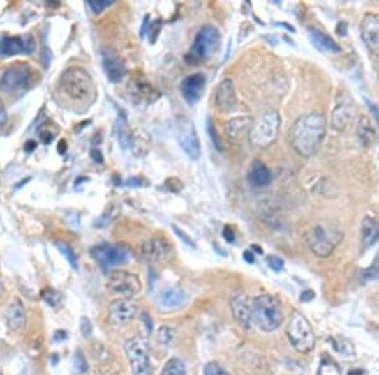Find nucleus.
Returning a JSON list of instances; mask_svg holds the SVG:
<instances>
[{
    "label": "nucleus",
    "mask_w": 379,
    "mask_h": 375,
    "mask_svg": "<svg viewBox=\"0 0 379 375\" xmlns=\"http://www.w3.org/2000/svg\"><path fill=\"white\" fill-rule=\"evenodd\" d=\"M325 135V116L309 113L295 121L291 129V146L299 155L309 158L319 151Z\"/></svg>",
    "instance_id": "nucleus-1"
},
{
    "label": "nucleus",
    "mask_w": 379,
    "mask_h": 375,
    "mask_svg": "<svg viewBox=\"0 0 379 375\" xmlns=\"http://www.w3.org/2000/svg\"><path fill=\"white\" fill-rule=\"evenodd\" d=\"M360 36L366 48L379 56V14L366 13L360 22Z\"/></svg>",
    "instance_id": "nucleus-16"
},
{
    "label": "nucleus",
    "mask_w": 379,
    "mask_h": 375,
    "mask_svg": "<svg viewBox=\"0 0 379 375\" xmlns=\"http://www.w3.org/2000/svg\"><path fill=\"white\" fill-rule=\"evenodd\" d=\"M223 235H224V238H225L228 243H234V240H235V234H234L233 229L230 228V227L224 228Z\"/></svg>",
    "instance_id": "nucleus-42"
},
{
    "label": "nucleus",
    "mask_w": 379,
    "mask_h": 375,
    "mask_svg": "<svg viewBox=\"0 0 379 375\" xmlns=\"http://www.w3.org/2000/svg\"><path fill=\"white\" fill-rule=\"evenodd\" d=\"M142 254L144 259L156 264H166L174 257V249L171 243L165 238H154L146 241L142 247Z\"/></svg>",
    "instance_id": "nucleus-14"
},
{
    "label": "nucleus",
    "mask_w": 379,
    "mask_h": 375,
    "mask_svg": "<svg viewBox=\"0 0 379 375\" xmlns=\"http://www.w3.org/2000/svg\"><path fill=\"white\" fill-rule=\"evenodd\" d=\"M107 287L121 298H132L133 296L138 295L142 289L140 278L133 273L126 270H117L109 277Z\"/></svg>",
    "instance_id": "nucleus-11"
},
{
    "label": "nucleus",
    "mask_w": 379,
    "mask_h": 375,
    "mask_svg": "<svg viewBox=\"0 0 379 375\" xmlns=\"http://www.w3.org/2000/svg\"><path fill=\"white\" fill-rule=\"evenodd\" d=\"M6 320H7L8 328L12 331H20L26 326L27 316L23 303L20 300H15L10 306L8 307L6 312Z\"/></svg>",
    "instance_id": "nucleus-24"
},
{
    "label": "nucleus",
    "mask_w": 379,
    "mask_h": 375,
    "mask_svg": "<svg viewBox=\"0 0 379 375\" xmlns=\"http://www.w3.org/2000/svg\"><path fill=\"white\" fill-rule=\"evenodd\" d=\"M280 125L278 112L274 109H267L257 121H253L249 130V139L257 147H268L276 139Z\"/></svg>",
    "instance_id": "nucleus-4"
},
{
    "label": "nucleus",
    "mask_w": 379,
    "mask_h": 375,
    "mask_svg": "<svg viewBox=\"0 0 379 375\" xmlns=\"http://www.w3.org/2000/svg\"><path fill=\"white\" fill-rule=\"evenodd\" d=\"M207 85V79L202 74L187 76L181 84V93L188 104H195L202 98Z\"/></svg>",
    "instance_id": "nucleus-20"
},
{
    "label": "nucleus",
    "mask_w": 379,
    "mask_h": 375,
    "mask_svg": "<svg viewBox=\"0 0 379 375\" xmlns=\"http://www.w3.org/2000/svg\"><path fill=\"white\" fill-rule=\"evenodd\" d=\"M138 315V306L131 298H119L109 306V320L115 325L132 321Z\"/></svg>",
    "instance_id": "nucleus-18"
},
{
    "label": "nucleus",
    "mask_w": 379,
    "mask_h": 375,
    "mask_svg": "<svg viewBox=\"0 0 379 375\" xmlns=\"http://www.w3.org/2000/svg\"><path fill=\"white\" fill-rule=\"evenodd\" d=\"M6 119H7V116H6V112H4V109H3V107H0V124H1L3 121H6Z\"/></svg>",
    "instance_id": "nucleus-48"
},
{
    "label": "nucleus",
    "mask_w": 379,
    "mask_h": 375,
    "mask_svg": "<svg viewBox=\"0 0 379 375\" xmlns=\"http://www.w3.org/2000/svg\"><path fill=\"white\" fill-rule=\"evenodd\" d=\"M90 253L104 270L121 266L129 259V252L126 248L113 244L95 245L90 249Z\"/></svg>",
    "instance_id": "nucleus-10"
},
{
    "label": "nucleus",
    "mask_w": 379,
    "mask_h": 375,
    "mask_svg": "<svg viewBox=\"0 0 379 375\" xmlns=\"http://www.w3.org/2000/svg\"><path fill=\"white\" fill-rule=\"evenodd\" d=\"M81 334H82V336L85 337V339H87V337H90V335H91V332H93V326H91V322H90V320L87 319V317H82L81 319Z\"/></svg>",
    "instance_id": "nucleus-39"
},
{
    "label": "nucleus",
    "mask_w": 379,
    "mask_h": 375,
    "mask_svg": "<svg viewBox=\"0 0 379 375\" xmlns=\"http://www.w3.org/2000/svg\"><path fill=\"white\" fill-rule=\"evenodd\" d=\"M112 4H113L112 0H90V1H87V6L95 14L101 13L105 8L110 7Z\"/></svg>",
    "instance_id": "nucleus-35"
},
{
    "label": "nucleus",
    "mask_w": 379,
    "mask_h": 375,
    "mask_svg": "<svg viewBox=\"0 0 379 375\" xmlns=\"http://www.w3.org/2000/svg\"><path fill=\"white\" fill-rule=\"evenodd\" d=\"M34 49H36V40L31 34L0 37V57L31 54H34Z\"/></svg>",
    "instance_id": "nucleus-13"
},
{
    "label": "nucleus",
    "mask_w": 379,
    "mask_h": 375,
    "mask_svg": "<svg viewBox=\"0 0 379 375\" xmlns=\"http://www.w3.org/2000/svg\"><path fill=\"white\" fill-rule=\"evenodd\" d=\"M73 364H75V369H76V372H79V373H85L87 370V360H85V356L82 355V351H80V350H77L76 351V355H75V362H73Z\"/></svg>",
    "instance_id": "nucleus-36"
},
{
    "label": "nucleus",
    "mask_w": 379,
    "mask_h": 375,
    "mask_svg": "<svg viewBox=\"0 0 379 375\" xmlns=\"http://www.w3.org/2000/svg\"><path fill=\"white\" fill-rule=\"evenodd\" d=\"M3 295H4V287H3V284L0 283V300H1Z\"/></svg>",
    "instance_id": "nucleus-50"
},
{
    "label": "nucleus",
    "mask_w": 379,
    "mask_h": 375,
    "mask_svg": "<svg viewBox=\"0 0 379 375\" xmlns=\"http://www.w3.org/2000/svg\"><path fill=\"white\" fill-rule=\"evenodd\" d=\"M126 353L133 375H152V364L147 342L140 336H134L126 342Z\"/></svg>",
    "instance_id": "nucleus-9"
},
{
    "label": "nucleus",
    "mask_w": 379,
    "mask_h": 375,
    "mask_svg": "<svg viewBox=\"0 0 379 375\" xmlns=\"http://www.w3.org/2000/svg\"><path fill=\"white\" fill-rule=\"evenodd\" d=\"M161 375H187L186 367L184 362H181L180 359L173 358L165 364V367L161 372Z\"/></svg>",
    "instance_id": "nucleus-29"
},
{
    "label": "nucleus",
    "mask_w": 379,
    "mask_h": 375,
    "mask_svg": "<svg viewBox=\"0 0 379 375\" xmlns=\"http://www.w3.org/2000/svg\"><path fill=\"white\" fill-rule=\"evenodd\" d=\"M161 307L166 309H174L179 308L186 302V295L180 289H166L160 296Z\"/></svg>",
    "instance_id": "nucleus-26"
},
{
    "label": "nucleus",
    "mask_w": 379,
    "mask_h": 375,
    "mask_svg": "<svg viewBox=\"0 0 379 375\" xmlns=\"http://www.w3.org/2000/svg\"><path fill=\"white\" fill-rule=\"evenodd\" d=\"M142 319L146 322L147 330L151 332L152 331V321H151V319L147 316V314H142Z\"/></svg>",
    "instance_id": "nucleus-45"
},
{
    "label": "nucleus",
    "mask_w": 379,
    "mask_h": 375,
    "mask_svg": "<svg viewBox=\"0 0 379 375\" xmlns=\"http://www.w3.org/2000/svg\"><path fill=\"white\" fill-rule=\"evenodd\" d=\"M362 244L364 249L373 247L379 240V225L372 217H364L362 222Z\"/></svg>",
    "instance_id": "nucleus-27"
},
{
    "label": "nucleus",
    "mask_w": 379,
    "mask_h": 375,
    "mask_svg": "<svg viewBox=\"0 0 379 375\" xmlns=\"http://www.w3.org/2000/svg\"><path fill=\"white\" fill-rule=\"evenodd\" d=\"M34 77L32 68L27 63H15L8 68L0 77V91L18 94L27 89Z\"/></svg>",
    "instance_id": "nucleus-8"
},
{
    "label": "nucleus",
    "mask_w": 379,
    "mask_h": 375,
    "mask_svg": "<svg viewBox=\"0 0 379 375\" xmlns=\"http://www.w3.org/2000/svg\"><path fill=\"white\" fill-rule=\"evenodd\" d=\"M101 61L107 79L113 84H118L124 79L126 75V62L113 48L104 47L101 49Z\"/></svg>",
    "instance_id": "nucleus-15"
},
{
    "label": "nucleus",
    "mask_w": 379,
    "mask_h": 375,
    "mask_svg": "<svg viewBox=\"0 0 379 375\" xmlns=\"http://www.w3.org/2000/svg\"><path fill=\"white\" fill-rule=\"evenodd\" d=\"M118 137H119L121 146L129 143V135H128V125H126V119L124 115L121 114V118L118 119Z\"/></svg>",
    "instance_id": "nucleus-34"
},
{
    "label": "nucleus",
    "mask_w": 379,
    "mask_h": 375,
    "mask_svg": "<svg viewBox=\"0 0 379 375\" xmlns=\"http://www.w3.org/2000/svg\"><path fill=\"white\" fill-rule=\"evenodd\" d=\"M313 297H315V293H313V291H305L299 297V300L302 302H309L311 301Z\"/></svg>",
    "instance_id": "nucleus-43"
},
{
    "label": "nucleus",
    "mask_w": 379,
    "mask_h": 375,
    "mask_svg": "<svg viewBox=\"0 0 379 375\" xmlns=\"http://www.w3.org/2000/svg\"><path fill=\"white\" fill-rule=\"evenodd\" d=\"M252 317L258 328L271 332L280 328L283 322V311L276 297L260 295L252 302Z\"/></svg>",
    "instance_id": "nucleus-3"
},
{
    "label": "nucleus",
    "mask_w": 379,
    "mask_h": 375,
    "mask_svg": "<svg viewBox=\"0 0 379 375\" xmlns=\"http://www.w3.org/2000/svg\"><path fill=\"white\" fill-rule=\"evenodd\" d=\"M204 375H211V372H210V369H209V367L207 365V368H205V372H204Z\"/></svg>",
    "instance_id": "nucleus-51"
},
{
    "label": "nucleus",
    "mask_w": 379,
    "mask_h": 375,
    "mask_svg": "<svg viewBox=\"0 0 379 375\" xmlns=\"http://www.w3.org/2000/svg\"><path fill=\"white\" fill-rule=\"evenodd\" d=\"M207 367H209V369H210V372H211V375H230L228 372H225L224 369L220 368L219 365L218 364H215V362H210V364H207Z\"/></svg>",
    "instance_id": "nucleus-41"
},
{
    "label": "nucleus",
    "mask_w": 379,
    "mask_h": 375,
    "mask_svg": "<svg viewBox=\"0 0 379 375\" xmlns=\"http://www.w3.org/2000/svg\"><path fill=\"white\" fill-rule=\"evenodd\" d=\"M219 45V31L214 26H204L195 37L193 47L190 49V59L196 62L207 61L218 51Z\"/></svg>",
    "instance_id": "nucleus-7"
},
{
    "label": "nucleus",
    "mask_w": 379,
    "mask_h": 375,
    "mask_svg": "<svg viewBox=\"0 0 379 375\" xmlns=\"http://www.w3.org/2000/svg\"><path fill=\"white\" fill-rule=\"evenodd\" d=\"M252 118L249 116H238L226 121L225 133L230 139H240L246 133H249L252 127Z\"/></svg>",
    "instance_id": "nucleus-25"
},
{
    "label": "nucleus",
    "mask_w": 379,
    "mask_h": 375,
    "mask_svg": "<svg viewBox=\"0 0 379 375\" xmlns=\"http://www.w3.org/2000/svg\"><path fill=\"white\" fill-rule=\"evenodd\" d=\"M230 308H232L235 321L238 322L241 328L246 330L251 328L252 305H249L246 296L240 292L234 293L230 298Z\"/></svg>",
    "instance_id": "nucleus-21"
},
{
    "label": "nucleus",
    "mask_w": 379,
    "mask_h": 375,
    "mask_svg": "<svg viewBox=\"0 0 379 375\" xmlns=\"http://www.w3.org/2000/svg\"><path fill=\"white\" fill-rule=\"evenodd\" d=\"M355 115H357V107L352 96L345 91L340 93L336 98V102L332 114L333 127L339 132H344L350 127V124L355 119Z\"/></svg>",
    "instance_id": "nucleus-12"
},
{
    "label": "nucleus",
    "mask_w": 379,
    "mask_h": 375,
    "mask_svg": "<svg viewBox=\"0 0 379 375\" xmlns=\"http://www.w3.org/2000/svg\"><path fill=\"white\" fill-rule=\"evenodd\" d=\"M369 107H371V110H372L373 115L376 116V119H377V121H378L379 124V109L378 107H376V105H373V104H369Z\"/></svg>",
    "instance_id": "nucleus-47"
},
{
    "label": "nucleus",
    "mask_w": 379,
    "mask_h": 375,
    "mask_svg": "<svg viewBox=\"0 0 379 375\" xmlns=\"http://www.w3.org/2000/svg\"><path fill=\"white\" fill-rule=\"evenodd\" d=\"M305 239L313 254L320 258H327L333 254L334 249L343 239V234L336 229L320 224L307 231Z\"/></svg>",
    "instance_id": "nucleus-5"
},
{
    "label": "nucleus",
    "mask_w": 379,
    "mask_h": 375,
    "mask_svg": "<svg viewBox=\"0 0 379 375\" xmlns=\"http://www.w3.org/2000/svg\"><path fill=\"white\" fill-rule=\"evenodd\" d=\"M357 135L359 138L362 146H364V147L372 146L376 133H374L371 121L366 116L360 118L359 123L357 125Z\"/></svg>",
    "instance_id": "nucleus-28"
},
{
    "label": "nucleus",
    "mask_w": 379,
    "mask_h": 375,
    "mask_svg": "<svg viewBox=\"0 0 379 375\" xmlns=\"http://www.w3.org/2000/svg\"><path fill=\"white\" fill-rule=\"evenodd\" d=\"M174 336H176V332H174V330H173L172 328L162 326V328H160V330H158L157 339H158V342H160L162 345L167 346V345H170V344L173 342Z\"/></svg>",
    "instance_id": "nucleus-31"
},
{
    "label": "nucleus",
    "mask_w": 379,
    "mask_h": 375,
    "mask_svg": "<svg viewBox=\"0 0 379 375\" xmlns=\"http://www.w3.org/2000/svg\"><path fill=\"white\" fill-rule=\"evenodd\" d=\"M243 257H244V259H246V263H249V264L254 263V253L251 252V250H246V252H244V254H243Z\"/></svg>",
    "instance_id": "nucleus-44"
},
{
    "label": "nucleus",
    "mask_w": 379,
    "mask_h": 375,
    "mask_svg": "<svg viewBox=\"0 0 379 375\" xmlns=\"http://www.w3.org/2000/svg\"><path fill=\"white\" fill-rule=\"evenodd\" d=\"M173 230L176 231L177 236L181 238L185 244H187V245H191V247H195V243H193V241L191 240V239H190V238H188V236H187V235L185 234V233H184L181 229L177 228L176 225H173Z\"/></svg>",
    "instance_id": "nucleus-40"
},
{
    "label": "nucleus",
    "mask_w": 379,
    "mask_h": 375,
    "mask_svg": "<svg viewBox=\"0 0 379 375\" xmlns=\"http://www.w3.org/2000/svg\"><path fill=\"white\" fill-rule=\"evenodd\" d=\"M60 90L68 99L77 102H91L95 99V85L91 76L84 68H67L59 81Z\"/></svg>",
    "instance_id": "nucleus-2"
},
{
    "label": "nucleus",
    "mask_w": 379,
    "mask_h": 375,
    "mask_svg": "<svg viewBox=\"0 0 379 375\" xmlns=\"http://www.w3.org/2000/svg\"><path fill=\"white\" fill-rule=\"evenodd\" d=\"M207 133H209V137H210V141H213L215 149L221 152L223 151V144H221L219 135L216 132V128L214 125L213 121H207Z\"/></svg>",
    "instance_id": "nucleus-33"
},
{
    "label": "nucleus",
    "mask_w": 379,
    "mask_h": 375,
    "mask_svg": "<svg viewBox=\"0 0 379 375\" xmlns=\"http://www.w3.org/2000/svg\"><path fill=\"white\" fill-rule=\"evenodd\" d=\"M307 31H309V37L313 42V46L321 52L338 54L341 51V47L330 36H327V34L321 32L319 29H315V28H309Z\"/></svg>",
    "instance_id": "nucleus-23"
},
{
    "label": "nucleus",
    "mask_w": 379,
    "mask_h": 375,
    "mask_svg": "<svg viewBox=\"0 0 379 375\" xmlns=\"http://www.w3.org/2000/svg\"><path fill=\"white\" fill-rule=\"evenodd\" d=\"M179 141H180L181 147L190 158L193 160L199 158L200 151H201L200 139L193 121H187V119L181 121L179 125Z\"/></svg>",
    "instance_id": "nucleus-17"
},
{
    "label": "nucleus",
    "mask_w": 379,
    "mask_h": 375,
    "mask_svg": "<svg viewBox=\"0 0 379 375\" xmlns=\"http://www.w3.org/2000/svg\"><path fill=\"white\" fill-rule=\"evenodd\" d=\"M272 178V174L266 163L262 161H254L248 169L246 180L252 185L253 188H266L269 185Z\"/></svg>",
    "instance_id": "nucleus-22"
},
{
    "label": "nucleus",
    "mask_w": 379,
    "mask_h": 375,
    "mask_svg": "<svg viewBox=\"0 0 379 375\" xmlns=\"http://www.w3.org/2000/svg\"><path fill=\"white\" fill-rule=\"evenodd\" d=\"M57 248L66 258L68 263L71 264V267L75 269L77 268V257L73 253V249L70 248L66 244H64V243H57Z\"/></svg>",
    "instance_id": "nucleus-32"
},
{
    "label": "nucleus",
    "mask_w": 379,
    "mask_h": 375,
    "mask_svg": "<svg viewBox=\"0 0 379 375\" xmlns=\"http://www.w3.org/2000/svg\"><path fill=\"white\" fill-rule=\"evenodd\" d=\"M237 107V93L234 82L229 79L221 81L215 93V107L218 112L226 114Z\"/></svg>",
    "instance_id": "nucleus-19"
},
{
    "label": "nucleus",
    "mask_w": 379,
    "mask_h": 375,
    "mask_svg": "<svg viewBox=\"0 0 379 375\" xmlns=\"http://www.w3.org/2000/svg\"><path fill=\"white\" fill-rule=\"evenodd\" d=\"M287 336L293 348L299 353H310L315 348V335L313 328L306 320V317L299 312H295L286 328Z\"/></svg>",
    "instance_id": "nucleus-6"
},
{
    "label": "nucleus",
    "mask_w": 379,
    "mask_h": 375,
    "mask_svg": "<svg viewBox=\"0 0 379 375\" xmlns=\"http://www.w3.org/2000/svg\"><path fill=\"white\" fill-rule=\"evenodd\" d=\"M349 375H362V372L360 370H352V372H349Z\"/></svg>",
    "instance_id": "nucleus-49"
},
{
    "label": "nucleus",
    "mask_w": 379,
    "mask_h": 375,
    "mask_svg": "<svg viewBox=\"0 0 379 375\" xmlns=\"http://www.w3.org/2000/svg\"><path fill=\"white\" fill-rule=\"evenodd\" d=\"M66 337L67 335L65 331H57V332L54 334V340H56V342H57V340H59V342H60V340H65Z\"/></svg>",
    "instance_id": "nucleus-46"
},
{
    "label": "nucleus",
    "mask_w": 379,
    "mask_h": 375,
    "mask_svg": "<svg viewBox=\"0 0 379 375\" xmlns=\"http://www.w3.org/2000/svg\"><path fill=\"white\" fill-rule=\"evenodd\" d=\"M42 298L51 306V307H59L62 303V296L60 292L52 289H46L42 292Z\"/></svg>",
    "instance_id": "nucleus-30"
},
{
    "label": "nucleus",
    "mask_w": 379,
    "mask_h": 375,
    "mask_svg": "<svg viewBox=\"0 0 379 375\" xmlns=\"http://www.w3.org/2000/svg\"><path fill=\"white\" fill-rule=\"evenodd\" d=\"M366 277L369 280H379V252L378 254L376 255L372 266L366 269Z\"/></svg>",
    "instance_id": "nucleus-37"
},
{
    "label": "nucleus",
    "mask_w": 379,
    "mask_h": 375,
    "mask_svg": "<svg viewBox=\"0 0 379 375\" xmlns=\"http://www.w3.org/2000/svg\"><path fill=\"white\" fill-rule=\"evenodd\" d=\"M267 263L269 266V268H272L276 272H280L285 267V261L281 259L280 257H276V255H271L267 258Z\"/></svg>",
    "instance_id": "nucleus-38"
}]
</instances>
